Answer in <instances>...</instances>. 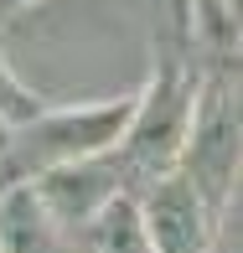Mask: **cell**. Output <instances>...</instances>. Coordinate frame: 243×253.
I'll return each mask as SVG.
<instances>
[{"label": "cell", "mask_w": 243, "mask_h": 253, "mask_svg": "<svg viewBox=\"0 0 243 253\" xmlns=\"http://www.w3.org/2000/svg\"><path fill=\"white\" fill-rule=\"evenodd\" d=\"M150 253H207L202 227V197L187 176H160L150 181V202L140 212Z\"/></svg>", "instance_id": "obj_4"}, {"label": "cell", "mask_w": 243, "mask_h": 253, "mask_svg": "<svg viewBox=\"0 0 243 253\" xmlns=\"http://www.w3.org/2000/svg\"><path fill=\"white\" fill-rule=\"evenodd\" d=\"M192 129V186L196 197H223L228 181H233V166H238V119H233V98H228V83H212V93L202 98L196 119H187Z\"/></svg>", "instance_id": "obj_3"}, {"label": "cell", "mask_w": 243, "mask_h": 253, "mask_svg": "<svg viewBox=\"0 0 243 253\" xmlns=\"http://www.w3.org/2000/svg\"><path fill=\"white\" fill-rule=\"evenodd\" d=\"M0 253H62V233L31 186L0 191Z\"/></svg>", "instance_id": "obj_5"}, {"label": "cell", "mask_w": 243, "mask_h": 253, "mask_svg": "<svg viewBox=\"0 0 243 253\" xmlns=\"http://www.w3.org/2000/svg\"><path fill=\"white\" fill-rule=\"evenodd\" d=\"M187 119H192L187 93H181V83L166 73L155 83V93L145 98V109L135 114V129H130V140H124V160L119 166L140 170L145 181L171 176V160L181 155V140H187Z\"/></svg>", "instance_id": "obj_2"}, {"label": "cell", "mask_w": 243, "mask_h": 253, "mask_svg": "<svg viewBox=\"0 0 243 253\" xmlns=\"http://www.w3.org/2000/svg\"><path fill=\"white\" fill-rule=\"evenodd\" d=\"M83 253H150L145 222H140V207L130 197H114L103 202L94 217H88V233H83Z\"/></svg>", "instance_id": "obj_6"}, {"label": "cell", "mask_w": 243, "mask_h": 253, "mask_svg": "<svg viewBox=\"0 0 243 253\" xmlns=\"http://www.w3.org/2000/svg\"><path fill=\"white\" fill-rule=\"evenodd\" d=\"M130 103L114 109H83V114H57V119H37L21 140H10L5 170H57L73 160H94L130 119Z\"/></svg>", "instance_id": "obj_1"}, {"label": "cell", "mask_w": 243, "mask_h": 253, "mask_svg": "<svg viewBox=\"0 0 243 253\" xmlns=\"http://www.w3.org/2000/svg\"><path fill=\"white\" fill-rule=\"evenodd\" d=\"M31 114H37V109H31V98L21 93V83L0 67V119H31Z\"/></svg>", "instance_id": "obj_7"}, {"label": "cell", "mask_w": 243, "mask_h": 253, "mask_svg": "<svg viewBox=\"0 0 243 253\" xmlns=\"http://www.w3.org/2000/svg\"><path fill=\"white\" fill-rule=\"evenodd\" d=\"M16 5H26V0H0V16H10Z\"/></svg>", "instance_id": "obj_8"}]
</instances>
